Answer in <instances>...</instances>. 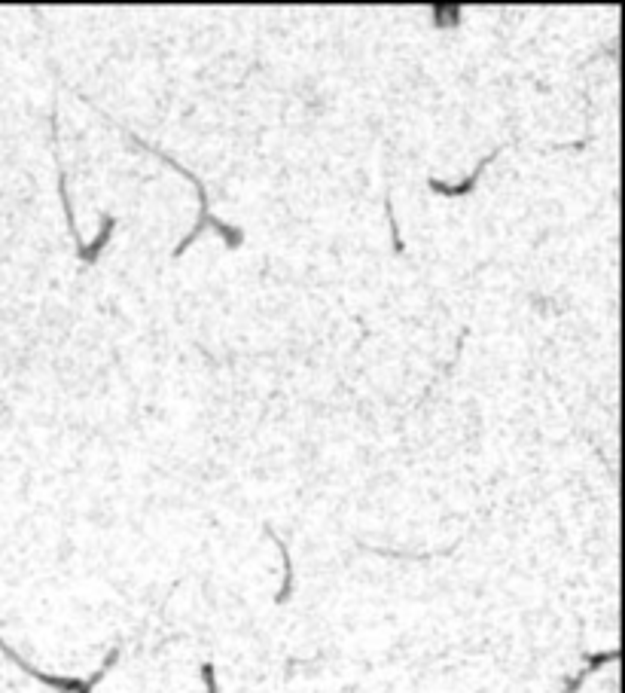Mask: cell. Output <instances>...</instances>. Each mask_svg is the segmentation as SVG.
Segmentation results:
<instances>
[{"instance_id":"cell-2","label":"cell","mask_w":625,"mask_h":693,"mask_svg":"<svg viewBox=\"0 0 625 693\" xmlns=\"http://www.w3.org/2000/svg\"><path fill=\"white\" fill-rule=\"evenodd\" d=\"M494 156H497V150H494L491 156H485V159H482V162L473 168V175H470L464 184H458V187H449V184H443V181H433V178L427 181V187H430L433 193H440V196H470V193H473V187H476V184H479V178H482V171L488 168V162H491Z\"/></svg>"},{"instance_id":"cell-1","label":"cell","mask_w":625,"mask_h":693,"mask_svg":"<svg viewBox=\"0 0 625 693\" xmlns=\"http://www.w3.org/2000/svg\"><path fill=\"white\" fill-rule=\"evenodd\" d=\"M132 141H135V144H141V147H147L150 153H156V156H159L162 162H168L171 168H177V171H180V175H183V178H190V181L196 184V190H199V199H202V217H199V223L193 226V233H190V236H186V239H183V242L177 245L174 257H180V254H183L186 248H190V245H193V242H196V239L202 236V229H208V226H211V229H217V233H220V236L226 239V245H229V248H238V245H241V233H238V229L226 226L223 220H217V217L211 214V205H208V190L202 187V181H199V178L193 175V171H186V168H183L180 162H174V159H171L168 153H162L159 147H153V144H147V141H141V138H132Z\"/></svg>"},{"instance_id":"cell-3","label":"cell","mask_w":625,"mask_h":693,"mask_svg":"<svg viewBox=\"0 0 625 693\" xmlns=\"http://www.w3.org/2000/svg\"><path fill=\"white\" fill-rule=\"evenodd\" d=\"M113 229H116V220H113V217H104V220H101V233L95 236L92 245H86V251L80 254V260L95 263V260L101 257V251L107 248V242H110V236H113Z\"/></svg>"}]
</instances>
